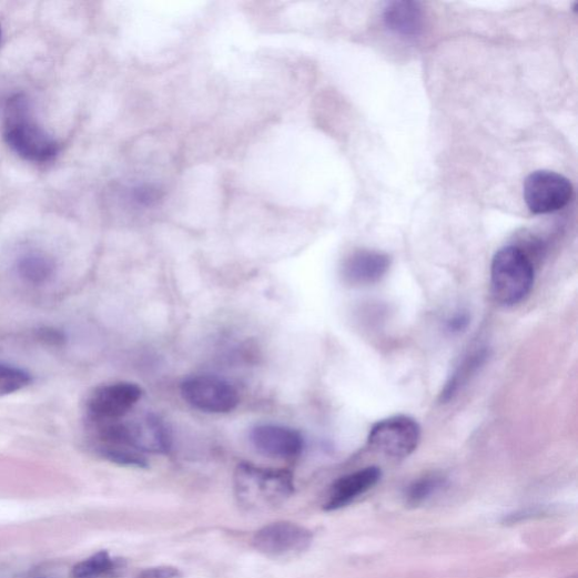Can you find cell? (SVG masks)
I'll return each mask as SVG.
<instances>
[{
	"label": "cell",
	"instance_id": "1",
	"mask_svg": "<svg viewBox=\"0 0 578 578\" xmlns=\"http://www.w3.org/2000/svg\"><path fill=\"white\" fill-rule=\"evenodd\" d=\"M4 139L16 154L29 162H50L59 153V144L34 121L30 101L22 94L8 101Z\"/></svg>",
	"mask_w": 578,
	"mask_h": 578
},
{
	"label": "cell",
	"instance_id": "2",
	"mask_svg": "<svg viewBox=\"0 0 578 578\" xmlns=\"http://www.w3.org/2000/svg\"><path fill=\"white\" fill-rule=\"evenodd\" d=\"M294 488L293 475L285 469L241 464L234 473L236 498L249 509L276 507L293 495Z\"/></svg>",
	"mask_w": 578,
	"mask_h": 578
},
{
	"label": "cell",
	"instance_id": "3",
	"mask_svg": "<svg viewBox=\"0 0 578 578\" xmlns=\"http://www.w3.org/2000/svg\"><path fill=\"white\" fill-rule=\"evenodd\" d=\"M495 300L505 306L521 303L535 284V265L520 246L508 245L496 252L490 268Z\"/></svg>",
	"mask_w": 578,
	"mask_h": 578
},
{
	"label": "cell",
	"instance_id": "4",
	"mask_svg": "<svg viewBox=\"0 0 578 578\" xmlns=\"http://www.w3.org/2000/svg\"><path fill=\"white\" fill-rule=\"evenodd\" d=\"M181 396L192 408L207 414H229L239 403V394L226 379L200 374L186 377L180 387Z\"/></svg>",
	"mask_w": 578,
	"mask_h": 578
},
{
	"label": "cell",
	"instance_id": "5",
	"mask_svg": "<svg viewBox=\"0 0 578 578\" xmlns=\"http://www.w3.org/2000/svg\"><path fill=\"white\" fill-rule=\"evenodd\" d=\"M420 426L409 416H395L373 425L368 444L375 452L394 458L409 457L420 440Z\"/></svg>",
	"mask_w": 578,
	"mask_h": 578
},
{
	"label": "cell",
	"instance_id": "6",
	"mask_svg": "<svg viewBox=\"0 0 578 578\" xmlns=\"http://www.w3.org/2000/svg\"><path fill=\"white\" fill-rule=\"evenodd\" d=\"M574 196L571 182L552 171H536L524 184V197L530 212L546 215L565 209Z\"/></svg>",
	"mask_w": 578,
	"mask_h": 578
},
{
	"label": "cell",
	"instance_id": "7",
	"mask_svg": "<svg viewBox=\"0 0 578 578\" xmlns=\"http://www.w3.org/2000/svg\"><path fill=\"white\" fill-rule=\"evenodd\" d=\"M143 397V389L132 382H116L97 388L87 402V412L93 424L121 420Z\"/></svg>",
	"mask_w": 578,
	"mask_h": 578
},
{
	"label": "cell",
	"instance_id": "8",
	"mask_svg": "<svg viewBox=\"0 0 578 578\" xmlns=\"http://www.w3.org/2000/svg\"><path fill=\"white\" fill-rule=\"evenodd\" d=\"M313 535L306 528L286 521L266 526L253 537V546L272 558H290L306 551Z\"/></svg>",
	"mask_w": 578,
	"mask_h": 578
},
{
	"label": "cell",
	"instance_id": "9",
	"mask_svg": "<svg viewBox=\"0 0 578 578\" xmlns=\"http://www.w3.org/2000/svg\"><path fill=\"white\" fill-rule=\"evenodd\" d=\"M250 440L256 452L275 459L296 458L304 448V438L298 430L276 424L256 425L250 433Z\"/></svg>",
	"mask_w": 578,
	"mask_h": 578
},
{
	"label": "cell",
	"instance_id": "10",
	"mask_svg": "<svg viewBox=\"0 0 578 578\" xmlns=\"http://www.w3.org/2000/svg\"><path fill=\"white\" fill-rule=\"evenodd\" d=\"M123 444L145 455H165L171 446L170 432L165 424L154 414L123 422Z\"/></svg>",
	"mask_w": 578,
	"mask_h": 578
},
{
	"label": "cell",
	"instance_id": "11",
	"mask_svg": "<svg viewBox=\"0 0 578 578\" xmlns=\"http://www.w3.org/2000/svg\"><path fill=\"white\" fill-rule=\"evenodd\" d=\"M391 264L388 254L373 250H358L345 261L343 277L351 285H372L388 273Z\"/></svg>",
	"mask_w": 578,
	"mask_h": 578
},
{
	"label": "cell",
	"instance_id": "12",
	"mask_svg": "<svg viewBox=\"0 0 578 578\" xmlns=\"http://www.w3.org/2000/svg\"><path fill=\"white\" fill-rule=\"evenodd\" d=\"M381 479V470L368 467L338 479L332 487L326 509L335 510L372 489Z\"/></svg>",
	"mask_w": 578,
	"mask_h": 578
},
{
	"label": "cell",
	"instance_id": "13",
	"mask_svg": "<svg viewBox=\"0 0 578 578\" xmlns=\"http://www.w3.org/2000/svg\"><path fill=\"white\" fill-rule=\"evenodd\" d=\"M383 21L391 31L406 39L418 38L425 26L420 6L415 2H406V0L392 2L385 7Z\"/></svg>",
	"mask_w": 578,
	"mask_h": 578
},
{
	"label": "cell",
	"instance_id": "14",
	"mask_svg": "<svg viewBox=\"0 0 578 578\" xmlns=\"http://www.w3.org/2000/svg\"><path fill=\"white\" fill-rule=\"evenodd\" d=\"M17 271L26 283L41 286L53 277L55 265L48 254L29 251L18 260Z\"/></svg>",
	"mask_w": 578,
	"mask_h": 578
},
{
	"label": "cell",
	"instance_id": "15",
	"mask_svg": "<svg viewBox=\"0 0 578 578\" xmlns=\"http://www.w3.org/2000/svg\"><path fill=\"white\" fill-rule=\"evenodd\" d=\"M119 568L115 559L109 552L99 551L78 562L72 569L73 578H107Z\"/></svg>",
	"mask_w": 578,
	"mask_h": 578
},
{
	"label": "cell",
	"instance_id": "16",
	"mask_svg": "<svg viewBox=\"0 0 578 578\" xmlns=\"http://www.w3.org/2000/svg\"><path fill=\"white\" fill-rule=\"evenodd\" d=\"M486 358L487 352L480 351L466 359L459 369L446 383L440 395L442 402L452 400L469 377L484 364Z\"/></svg>",
	"mask_w": 578,
	"mask_h": 578
},
{
	"label": "cell",
	"instance_id": "17",
	"mask_svg": "<svg viewBox=\"0 0 578 578\" xmlns=\"http://www.w3.org/2000/svg\"><path fill=\"white\" fill-rule=\"evenodd\" d=\"M32 382L31 375L18 367L0 364V397L19 393Z\"/></svg>",
	"mask_w": 578,
	"mask_h": 578
},
{
	"label": "cell",
	"instance_id": "18",
	"mask_svg": "<svg viewBox=\"0 0 578 578\" xmlns=\"http://www.w3.org/2000/svg\"><path fill=\"white\" fill-rule=\"evenodd\" d=\"M443 485V479L436 476H429L415 481L407 491L408 503L417 505L423 503Z\"/></svg>",
	"mask_w": 578,
	"mask_h": 578
},
{
	"label": "cell",
	"instance_id": "19",
	"mask_svg": "<svg viewBox=\"0 0 578 578\" xmlns=\"http://www.w3.org/2000/svg\"><path fill=\"white\" fill-rule=\"evenodd\" d=\"M37 337L39 341L50 346H62L67 343L65 334L49 327L38 329Z\"/></svg>",
	"mask_w": 578,
	"mask_h": 578
},
{
	"label": "cell",
	"instance_id": "20",
	"mask_svg": "<svg viewBox=\"0 0 578 578\" xmlns=\"http://www.w3.org/2000/svg\"><path fill=\"white\" fill-rule=\"evenodd\" d=\"M180 571L175 567L160 566L143 570L138 578H179Z\"/></svg>",
	"mask_w": 578,
	"mask_h": 578
},
{
	"label": "cell",
	"instance_id": "21",
	"mask_svg": "<svg viewBox=\"0 0 578 578\" xmlns=\"http://www.w3.org/2000/svg\"><path fill=\"white\" fill-rule=\"evenodd\" d=\"M469 325V316L460 313L448 321L447 329L454 334L464 332Z\"/></svg>",
	"mask_w": 578,
	"mask_h": 578
},
{
	"label": "cell",
	"instance_id": "22",
	"mask_svg": "<svg viewBox=\"0 0 578 578\" xmlns=\"http://www.w3.org/2000/svg\"><path fill=\"white\" fill-rule=\"evenodd\" d=\"M0 39H2V27H0Z\"/></svg>",
	"mask_w": 578,
	"mask_h": 578
},
{
	"label": "cell",
	"instance_id": "23",
	"mask_svg": "<svg viewBox=\"0 0 578 578\" xmlns=\"http://www.w3.org/2000/svg\"><path fill=\"white\" fill-rule=\"evenodd\" d=\"M40 578H43V577H40Z\"/></svg>",
	"mask_w": 578,
	"mask_h": 578
}]
</instances>
